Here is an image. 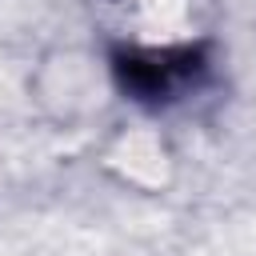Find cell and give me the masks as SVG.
Listing matches in <instances>:
<instances>
[{
  "mask_svg": "<svg viewBox=\"0 0 256 256\" xmlns=\"http://www.w3.org/2000/svg\"><path fill=\"white\" fill-rule=\"evenodd\" d=\"M112 80L124 100L140 108H172L200 92L212 76V44H116L112 48Z\"/></svg>",
  "mask_w": 256,
  "mask_h": 256,
  "instance_id": "1",
  "label": "cell"
}]
</instances>
